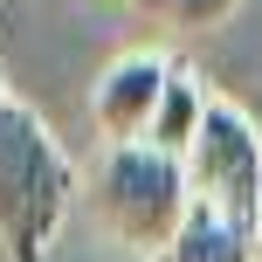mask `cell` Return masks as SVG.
<instances>
[{
    "instance_id": "cell-6",
    "label": "cell",
    "mask_w": 262,
    "mask_h": 262,
    "mask_svg": "<svg viewBox=\"0 0 262 262\" xmlns=\"http://www.w3.org/2000/svg\"><path fill=\"white\" fill-rule=\"evenodd\" d=\"M207 104H214V97L200 90V76L172 62L166 97H159V111H152V131H145V145H152V152H166V159H186V152H193V138H200V118H207Z\"/></svg>"
},
{
    "instance_id": "cell-2",
    "label": "cell",
    "mask_w": 262,
    "mask_h": 262,
    "mask_svg": "<svg viewBox=\"0 0 262 262\" xmlns=\"http://www.w3.org/2000/svg\"><path fill=\"white\" fill-rule=\"evenodd\" d=\"M193 214V186H186V159H166L152 145H111L97 166V221L152 262Z\"/></svg>"
},
{
    "instance_id": "cell-5",
    "label": "cell",
    "mask_w": 262,
    "mask_h": 262,
    "mask_svg": "<svg viewBox=\"0 0 262 262\" xmlns=\"http://www.w3.org/2000/svg\"><path fill=\"white\" fill-rule=\"evenodd\" d=\"M152 262H262V235L221 221V214H207V207H193L186 228H180Z\"/></svg>"
},
{
    "instance_id": "cell-4",
    "label": "cell",
    "mask_w": 262,
    "mask_h": 262,
    "mask_svg": "<svg viewBox=\"0 0 262 262\" xmlns=\"http://www.w3.org/2000/svg\"><path fill=\"white\" fill-rule=\"evenodd\" d=\"M166 76H172V62L152 55V49L118 55V62L97 76V90H90V118L104 124L118 145H145L152 111H159V97H166Z\"/></svg>"
},
{
    "instance_id": "cell-7",
    "label": "cell",
    "mask_w": 262,
    "mask_h": 262,
    "mask_svg": "<svg viewBox=\"0 0 262 262\" xmlns=\"http://www.w3.org/2000/svg\"><path fill=\"white\" fill-rule=\"evenodd\" d=\"M131 14H145V21H166V28H207L221 21L235 0H124Z\"/></svg>"
},
{
    "instance_id": "cell-1",
    "label": "cell",
    "mask_w": 262,
    "mask_h": 262,
    "mask_svg": "<svg viewBox=\"0 0 262 262\" xmlns=\"http://www.w3.org/2000/svg\"><path fill=\"white\" fill-rule=\"evenodd\" d=\"M76 166L55 145V131L0 83V249L7 262H41L69 214Z\"/></svg>"
},
{
    "instance_id": "cell-3",
    "label": "cell",
    "mask_w": 262,
    "mask_h": 262,
    "mask_svg": "<svg viewBox=\"0 0 262 262\" xmlns=\"http://www.w3.org/2000/svg\"><path fill=\"white\" fill-rule=\"evenodd\" d=\"M186 186H193V207L262 235V138L242 104H228V97L207 104L200 138L186 152Z\"/></svg>"
}]
</instances>
